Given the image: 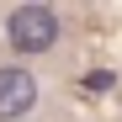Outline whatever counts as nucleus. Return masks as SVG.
<instances>
[{
  "instance_id": "nucleus-1",
  "label": "nucleus",
  "mask_w": 122,
  "mask_h": 122,
  "mask_svg": "<svg viewBox=\"0 0 122 122\" xmlns=\"http://www.w3.org/2000/svg\"><path fill=\"white\" fill-rule=\"evenodd\" d=\"M5 37L16 53H48L58 43V16L48 5H16L11 21H5Z\"/></svg>"
},
{
  "instance_id": "nucleus-2",
  "label": "nucleus",
  "mask_w": 122,
  "mask_h": 122,
  "mask_svg": "<svg viewBox=\"0 0 122 122\" xmlns=\"http://www.w3.org/2000/svg\"><path fill=\"white\" fill-rule=\"evenodd\" d=\"M37 101V80L27 69H0V122H16L27 117Z\"/></svg>"
}]
</instances>
